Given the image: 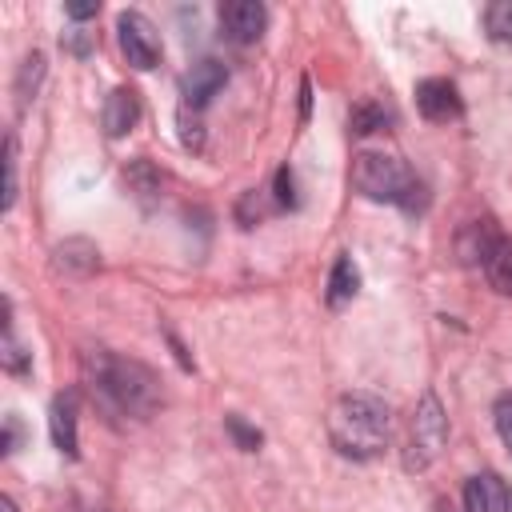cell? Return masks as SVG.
Listing matches in <instances>:
<instances>
[{"label": "cell", "mask_w": 512, "mask_h": 512, "mask_svg": "<svg viewBox=\"0 0 512 512\" xmlns=\"http://www.w3.org/2000/svg\"><path fill=\"white\" fill-rule=\"evenodd\" d=\"M80 368H84V384L92 388V396L112 416L148 420L164 404L160 376L140 360H128V356L108 352V348H84Z\"/></svg>", "instance_id": "6da1fadb"}, {"label": "cell", "mask_w": 512, "mask_h": 512, "mask_svg": "<svg viewBox=\"0 0 512 512\" xmlns=\"http://www.w3.org/2000/svg\"><path fill=\"white\" fill-rule=\"evenodd\" d=\"M392 408L372 392H344L328 412V440L344 460H372L384 452Z\"/></svg>", "instance_id": "7a4b0ae2"}, {"label": "cell", "mask_w": 512, "mask_h": 512, "mask_svg": "<svg viewBox=\"0 0 512 512\" xmlns=\"http://www.w3.org/2000/svg\"><path fill=\"white\" fill-rule=\"evenodd\" d=\"M352 188L364 200L396 204L404 212H420L424 208V184L416 180V172L400 156H384V152L352 156Z\"/></svg>", "instance_id": "3957f363"}, {"label": "cell", "mask_w": 512, "mask_h": 512, "mask_svg": "<svg viewBox=\"0 0 512 512\" xmlns=\"http://www.w3.org/2000/svg\"><path fill=\"white\" fill-rule=\"evenodd\" d=\"M448 444V416H444V404L440 396L428 388L416 408H412V420H408V440H404V468L408 472H424Z\"/></svg>", "instance_id": "277c9868"}, {"label": "cell", "mask_w": 512, "mask_h": 512, "mask_svg": "<svg viewBox=\"0 0 512 512\" xmlns=\"http://www.w3.org/2000/svg\"><path fill=\"white\" fill-rule=\"evenodd\" d=\"M116 32H120V52H124V60L132 68H140V72L156 68V60H160V36H156V28H152L148 16L120 12L116 16Z\"/></svg>", "instance_id": "5b68a950"}, {"label": "cell", "mask_w": 512, "mask_h": 512, "mask_svg": "<svg viewBox=\"0 0 512 512\" xmlns=\"http://www.w3.org/2000/svg\"><path fill=\"white\" fill-rule=\"evenodd\" d=\"M216 16H220V32L232 44H252L268 28V8L260 0H228V4H220Z\"/></svg>", "instance_id": "8992f818"}, {"label": "cell", "mask_w": 512, "mask_h": 512, "mask_svg": "<svg viewBox=\"0 0 512 512\" xmlns=\"http://www.w3.org/2000/svg\"><path fill=\"white\" fill-rule=\"evenodd\" d=\"M416 108H420L424 120L444 124V120H456V116L464 112V100H460V92H456L452 80H444V76H428V80L416 84Z\"/></svg>", "instance_id": "52a82bcc"}, {"label": "cell", "mask_w": 512, "mask_h": 512, "mask_svg": "<svg viewBox=\"0 0 512 512\" xmlns=\"http://www.w3.org/2000/svg\"><path fill=\"white\" fill-rule=\"evenodd\" d=\"M228 84V68L220 64V60H200V64H192L188 72H184V80H180V96H184V108H192V112H200L220 88Z\"/></svg>", "instance_id": "ba28073f"}, {"label": "cell", "mask_w": 512, "mask_h": 512, "mask_svg": "<svg viewBox=\"0 0 512 512\" xmlns=\"http://www.w3.org/2000/svg\"><path fill=\"white\" fill-rule=\"evenodd\" d=\"M464 512H512V492L496 472H480L464 484Z\"/></svg>", "instance_id": "9c48e42d"}, {"label": "cell", "mask_w": 512, "mask_h": 512, "mask_svg": "<svg viewBox=\"0 0 512 512\" xmlns=\"http://www.w3.org/2000/svg\"><path fill=\"white\" fill-rule=\"evenodd\" d=\"M136 120H140V96H136V88H112L108 100H104V132L112 140H120V136H128L136 128Z\"/></svg>", "instance_id": "30bf717a"}, {"label": "cell", "mask_w": 512, "mask_h": 512, "mask_svg": "<svg viewBox=\"0 0 512 512\" xmlns=\"http://www.w3.org/2000/svg\"><path fill=\"white\" fill-rule=\"evenodd\" d=\"M48 428H52V444H56L64 456H80V436H76V392H64V396L52 400Z\"/></svg>", "instance_id": "8fae6325"}, {"label": "cell", "mask_w": 512, "mask_h": 512, "mask_svg": "<svg viewBox=\"0 0 512 512\" xmlns=\"http://www.w3.org/2000/svg\"><path fill=\"white\" fill-rule=\"evenodd\" d=\"M52 256H56V268H64L72 276H88V272L100 268V248L92 240H84V236H72L64 244H56Z\"/></svg>", "instance_id": "7c38bea8"}, {"label": "cell", "mask_w": 512, "mask_h": 512, "mask_svg": "<svg viewBox=\"0 0 512 512\" xmlns=\"http://www.w3.org/2000/svg\"><path fill=\"white\" fill-rule=\"evenodd\" d=\"M500 240H504V236L492 228V220H476V224H468V228L460 232V244H456V248H460V260H464V264H484Z\"/></svg>", "instance_id": "4fadbf2b"}, {"label": "cell", "mask_w": 512, "mask_h": 512, "mask_svg": "<svg viewBox=\"0 0 512 512\" xmlns=\"http://www.w3.org/2000/svg\"><path fill=\"white\" fill-rule=\"evenodd\" d=\"M356 288H360V272H356L352 256H336V264H332V272H328V304H332V308L348 304V300L356 296Z\"/></svg>", "instance_id": "5bb4252c"}, {"label": "cell", "mask_w": 512, "mask_h": 512, "mask_svg": "<svg viewBox=\"0 0 512 512\" xmlns=\"http://www.w3.org/2000/svg\"><path fill=\"white\" fill-rule=\"evenodd\" d=\"M124 180H128V188L144 200V204H152V200H160V188H164V176H160V168L152 164V160H132L128 168H124Z\"/></svg>", "instance_id": "9a60e30c"}, {"label": "cell", "mask_w": 512, "mask_h": 512, "mask_svg": "<svg viewBox=\"0 0 512 512\" xmlns=\"http://www.w3.org/2000/svg\"><path fill=\"white\" fill-rule=\"evenodd\" d=\"M40 80H44V52H28L24 60H20V72H16V108L24 112L28 108V100H36V88H40Z\"/></svg>", "instance_id": "2e32d148"}, {"label": "cell", "mask_w": 512, "mask_h": 512, "mask_svg": "<svg viewBox=\"0 0 512 512\" xmlns=\"http://www.w3.org/2000/svg\"><path fill=\"white\" fill-rule=\"evenodd\" d=\"M484 276L500 296H512V240H500L484 260Z\"/></svg>", "instance_id": "e0dca14e"}, {"label": "cell", "mask_w": 512, "mask_h": 512, "mask_svg": "<svg viewBox=\"0 0 512 512\" xmlns=\"http://www.w3.org/2000/svg\"><path fill=\"white\" fill-rule=\"evenodd\" d=\"M388 120H392V112H388L384 104H376V100H360V104L348 112V128H352V136H368V132L384 128Z\"/></svg>", "instance_id": "ac0fdd59"}, {"label": "cell", "mask_w": 512, "mask_h": 512, "mask_svg": "<svg viewBox=\"0 0 512 512\" xmlns=\"http://www.w3.org/2000/svg\"><path fill=\"white\" fill-rule=\"evenodd\" d=\"M484 32L492 44H512V4L508 0L484 8Z\"/></svg>", "instance_id": "d6986e66"}, {"label": "cell", "mask_w": 512, "mask_h": 512, "mask_svg": "<svg viewBox=\"0 0 512 512\" xmlns=\"http://www.w3.org/2000/svg\"><path fill=\"white\" fill-rule=\"evenodd\" d=\"M224 428H228V436L236 440V448H240V452H256V448L264 444V432H260V428H252V424H248L244 416H236V412H228V416H224Z\"/></svg>", "instance_id": "ffe728a7"}, {"label": "cell", "mask_w": 512, "mask_h": 512, "mask_svg": "<svg viewBox=\"0 0 512 512\" xmlns=\"http://www.w3.org/2000/svg\"><path fill=\"white\" fill-rule=\"evenodd\" d=\"M4 368L16 372V376H24L32 368V352H24V344L16 340L12 324H4Z\"/></svg>", "instance_id": "44dd1931"}, {"label": "cell", "mask_w": 512, "mask_h": 512, "mask_svg": "<svg viewBox=\"0 0 512 512\" xmlns=\"http://www.w3.org/2000/svg\"><path fill=\"white\" fill-rule=\"evenodd\" d=\"M492 424H496V436L504 440V448L512 452V392H500L496 404H492Z\"/></svg>", "instance_id": "7402d4cb"}, {"label": "cell", "mask_w": 512, "mask_h": 512, "mask_svg": "<svg viewBox=\"0 0 512 512\" xmlns=\"http://www.w3.org/2000/svg\"><path fill=\"white\" fill-rule=\"evenodd\" d=\"M272 200H276V208H296V204H300V200H296V176H292V168H288V164H284V168H276Z\"/></svg>", "instance_id": "603a6c76"}, {"label": "cell", "mask_w": 512, "mask_h": 512, "mask_svg": "<svg viewBox=\"0 0 512 512\" xmlns=\"http://www.w3.org/2000/svg\"><path fill=\"white\" fill-rule=\"evenodd\" d=\"M16 204V136L4 140V212Z\"/></svg>", "instance_id": "cb8c5ba5"}, {"label": "cell", "mask_w": 512, "mask_h": 512, "mask_svg": "<svg viewBox=\"0 0 512 512\" xmlns=\"http://www.w3.org/2000/svg\"><path fill=\"white\" fill-rule=\"evenodd\" d=\"M176 124H180V140H184V148L200 152V148H204V128H200V120H196V116H188V108H180Z\"/></svg>", "instance_id": "d4e9b609"}, {"label": "cell", "mask_w": 512, "mask_h": 512, "mask_svg": "<svg viewBox=\"0 0 512 512\" xmlns=\"http://www.w3.org/2000/svg\"><path fill=\"white\" fill-rule=\"evenodd\" d=\"M260 216H264V200H260V192L252 188V192L240 196V204H236V220H240L244 228H252Z\"/></svg>", "instance_id": "484cf974"}, {"label": "cell", "mask_w": 512, "mask_h": 512, "mask_svg": "<svg viewBox=\"0 0 512 512\" xmlns=\"http://www.w3.org/2000/svg\"><path fill=\"white\" fill-rule=\"evenodd\" d=\"M60 44H64L68 52H76V56H88V52H92V32H64Z\"/></svg>", "instance_id": "4316f807"}, {"label": "cell", "mask_w": 512, "mask_h": 512, "mask_svg": "<svg viewBox=\"0 0 512 512\" xmlns=\"http://www.w3.org/2000/svg\"><path fill=\"white\" fill-rule=\"evenodd\" d=\"M16 444H20V420L8 412V416H4V440H0L4 456H12V452H16Z\"/></svg>", "instance_id": "83f0119b"}, {"label": "cell", "mask_w": 512, "mask_h": 512, "mask_svg": "<svg viewBox=\"0 0 512 512\" xmlns=\"http://www.w3.org/2000/svg\"><path fill=\"white\" fill-rule=\"evenodd\" d=\"M100 12V4H64V16L68 20H92Z\"/></svg>", "instance_id": "f1b7e54d"}, {"label": "cell", "mask_w": 512, "mask_h": 512, "mask_svg": "<svg viewBox=\"0 0 512 512\" xmlns=\"http://www.w3.org/2000/svg\"><path fill=\"white\" fill-rule=\"evenodd\" d=\"M308 108H312V84L300 80V120H308Z\"/></svg>", "instance_id": "f546056e"}, {"label": "cell", "mask_w": 512, "mask_h": 512, "mask_svg": "<svg viewBox=\"0 0 512 512\" xmlns=\"http://www.w3.org/2000/svg\"><path fill=\"white\" fill-rule=\"evenodd\" d=\"M0 512H16V504H12V496H4V500H0Z\"/></svg>", "instance_id": "4dcf8cb0"}]
</instances>
